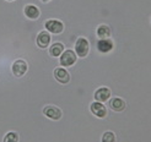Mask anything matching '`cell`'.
Masks as SVG:
<instances>
[{
  "instance_id": "1",
  "label": "cell",
  "mask_w": 151,
  "mask_h": 142,
  "mask_svg": "<svg viewBox=\"0 0 151 142\" xmlns=\"http://www.w3.org/2000/svg\"><path fill=\"white\" fill-rule=\"evenodd\" d=\"M75 51H76V55H79L80 58H85L87 56L88 51H90V43L85 37H79L75 43Z\"/></svg>"
},
{
  "instance_id": "2",
  "label": "cell",
  "mask_w": 151,
  "mask_h": 142,
  "mask_svg": "<svg viewBox=\"0 0 151 142\" xmlns=\"http://www.w3.org/2000/svg\"><path fill=\"white\" fill-rule=\"evenodd\" d=\"M75 63H76V53L70 49L64 50L63 54L59 56V64L62 66H65V68L73 66Z\"/></svg>"
},
{
  "instance_id": "3",
  "label": "cell",
  "mask_w": 151,
  "mask_h": 142,
  "mask_svg": "<svg viewBox=\"0 0 151 142\" xmlns=\"http://www.w3.org/2000/svg\"><path fill=\"white\" fill-rule=\"evenodd\" d=\"M11 70H12L14 76L22 77V76H25V73L27 72L28 65H27V63L24 60V59H17V60L14 61V64L11 66Z\"/></svg>"
},
{
  "instance_id": "4",
  "label": "cell",
  "mask_w": 151,
  "mask_h": 142,
  "mask_svg": "<svg viewBox=\"0 0 151 142\" xmlns=\"http://www.w3.org/2000/svg\"><path fill=\"white\" fill-rule=\"evenodd\" d=\"M44 27L49 33H54V34H59L64 31V25L62 21L59 20H48L44 24Z\"/></svg>"
},
{
  "instance_id": "5",
  "label": "cell",
  "mask_w": 151,
  "mask_h": 142,
  "mask_svg": "<svg viewBox=\"0 0 151 142\" xmlns=\"http://www.w3.org/2000/svg\"><path fill=\"white\" fill-rule=\"evenodd\" d=\"M43 114L50 120H59L63 115V111L55 106H46L43 108Z\"/></svg>"
},
{
  "instance_id": "6",
  "label": "cell",
  "mask_w": 151,
  "mask_h": 142,
  "mask_svg": "<svg viewBox=\"0 0 151 142\" xmlns=\"http://www.w3.org/2000/svg\"><path fill=\"white\" fill-rule=\"evenodd\" d=\"M90 110H91V113L97 116V118H106L107 116V108L103 106V103L101 102H93L91 106H90Z\"/></svg>"
},
{
  "instance_id": "7",
  "label": "cell",
  "mask_w": 151,
  "mask_h": 142,
  "mask_svg": "<svg viewBox=\"0 0 151 142\" xmlns=\"http://www.w3.org/2000/svg\"><path fill=\"white\" fill-rule=\"evenodd\" d=\"M111 94H112V92H111V89L108 87H100V88L96 89L93 97H95L96 102L103 103V102H107L111 98Z\"/></svg>"
},
{
  "instance_id": "8",
  "label": "cell",
  "mask_w": 151,
  "mask_h": 142,
  "mask_svg": "<svg viewBox=\"0 0 151 142\" xmlns=\"http://www.w3.org/2000/svg\"><path fill=\"white\" fill-rule=\"evenodd\" d=\"M54 78L59 83L65 85L70 81V73L64 68H57V69H54Z\"/></svg>"
},
{
  "instance_id": "9",
  "label": "cell",
  "mask_w": 151,
  "mask_h": 142,
  "mask_svg": "<svg viewBox=\"0 0 151 142\" xmlns=\"http://www.w3.org/2000/svg\"><path fill=\"white\" fill-rule=\"evenodd\" d=\"M50 39L52 38H50V34H49L48 31H41L38 33V36H37V38H36V43L40 48L44 49V48H47L49 46Z\"/></svg>"
},
{
  "instance_id": "10",
  "label": "cell",
  "mask_w": 151,
  "mask_h": 142,
  "mask_svg": "<svg viewBox=\"0 0 151 142\" xmlns=\"http://www.w3.org/2000/svg\"><path fill=\"white\" fill-rule=\"evenodd\" d=\"M127 107L125 101L123 98H119V97H114V98L109 99V108L114 111H123Z\"/></svg>"
},
{
  "instance_id": "11",
  "label": "cell",
  "mask_w": 151,
  "mask_h": 142,
  "mask_svg": "<svg viewBox=\"0 0 151 142\" xmlns=\"http://www.w3.org/2000/svg\"><path fill=\"white\" fill-rule=\"evenodd\" d=\"M24 12L26 15V17L29 20H37L41 15V11L38 10V7L35 5H26L24 9Z\"/></svg>"
},
{
  "instance_id": "12",
  "label": "cell",
  "mask_w": 151,
  "mask_h": 142,
  "mask_svg": "<svg viewBox=\"0 0 151 142\" xmlns=\"http://www.w3.org/2000/svg\"><path fill=\"white\" fill-rule=\"evenodd\" d=\"M114 47V44H113V41L107 38V39H100L99 43H97V49L101 53H108L111 51Z\"/></svg>"
},
{
  "instance_id": "13",
  "label": "cell",
  "mask_w": 151,
  "mask_h": 142,
  "mask_svg": "<svg viewBox=\"0 0 151 142\" xmlns=\"http://www.w3.org/2000/svg\"><path fill=\"white\" fill-rule=\"evenodd\" d=\"M64 51V44L63 43H53L49 48V55L53 58H59Z\"/></svg>"
},
{
  "instance_id": "14",
  "label": "cell",
  "mask_w": 151,
  "mask_h": 142,
  "mask_svg": "<svg viewBox=\"0 0 151 142\" xmlns=\"http://www.w3.org/2000/svg\"><path fill=\"white\" fill-rule=\"evenodd\" d=\"M97 32V36H99V38L101 39H107L109 38L111 36V28L107 26V25H100L96 29Z\"/></svg>"
},
{
  "instance_id": "15",
  "label": "cell",
  "mask_w": 151,
  "mask_h": 142,
  "mask_svg": "<svg viewBox=\"0 0 151 142\" xmlns=\"http://www.w3.org/2000/svg\"><path fill=\"white\" fill-rule=\"evenodd\" d=\"M3 142H19V133L15 131L6 132L3 137Z\"/></svg>"
},
{
  "instance_id": "16",
  "label": "cell",
  "mask_w": 151,
  "mask_h": 142,
  "mask_svg": "<svg viewBox=\"0 0 151 142\" xmlns=\"http://www.w3.org/2000/svg\"><path fill=\"white\" fill-rule=\"evenodd\" d=\"M101 142H117V138H116L114 132H112V131H106L103 135H102Z\"/></svg>"
},
{
  "instance_id": "17",
  "label": "cell",
  "mask_w": 151,
  "mask_h": 142,
  "mask_svg": "<svg viewBox=\"0 0 151 142\" xmlns=\"http://www.w3.org/2000/svg\"><path fill=\"white\" fill-rule=\"evenodd\" d=\"M43 3H48V1H50V0H42Z\"/></svg>"
},
{
  "instance_id": "18",
  "label": "cell",
  "mask_w": 151,
  "mask_h": 142,
  "mask_svg": "<svg viewBox=\"0 0 151 142\" xmlns=\"http://www.w3.org/2000/svg\"><path fill=\"white\" fill-rule=\"evenodd\" d=\"M7 1H14V0H7Z\"/></svg>"
}]
</instances>
